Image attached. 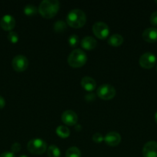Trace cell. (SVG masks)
Masks as SVG:
<instances>
[{
  "label": "cell",
  "instance_id": "obj_1",
  "mask_svg": "<svg viewBox=\"0 0 157 157\" xmlns=\"http://www.w3.org/2000/svg\"><path fill=\"white\" fill-rule=\"evenodd\" d=\"M60 4L57 0H44L38 6V12L45 18H52L59 9Z\"/></svg>",
  "mask_w": 157,
  "mask_h": 157
},
{
  "label": "cell",
  "instance_id": "obj_2",
  "mask_svg": "<svg viewBox=\"0 0 157 157\" xmlns=\"http://www.w3.org/2000/svg\"><path fill=\"white\" fill-rule=\"evenodd\" d=\"M66 22L70 27L74 29H79L83 27L86 24V15L85 12L80 9H72L67 15Z\"/></svg>",
  "mask_w": 157,
  "mask_h": 157
},
{
  "label": "cell",
  "instance_id": "obj_3",
  "mask_svg": "<svg viewBox=\"0 0 157 157\" xmlns=\"http://www.w3.org/2000/svg\"><path fill=\"white\" fill-rule=\"evenodd\" d=\"M87 61V56L85 52L82 49H75L69 54L68 57V63L74 68L81 67L84 65Z\"/></svg>",
  "mask_w": 157,
  "mask_h": 157
},
{
  "label": "cell",
  "instance_id": "obj_4",
  "mask_svg": "<svg viewBox=\"0 0 157 157\" xmlns=\"http://www.w3.org/2000/svg\"><path fill=\"white\" fill-rule=\"evenodd\" d=\"M27 149L32 154L41 155L47 150V144L43 140L32 139L27 144Z\"/></svg>",
  "mask_w": 157,
  "mask_h": 157
},
{
  "label": "cell",
  "instance_id": "obj_5",
  "mask_svg": "<svg viewBox=\"0 0 157 157\" xmlns=\"http://www.w3.org/2000/svg\"><path fill=\"white\" fill-rule=\"evenodd\" d=\"M116 90L111 84H103L97 89V95L100 99L111 100L115 96Z\"/></svg>",
  "mask_w": 157,
  "mask_h": 157
},
{
  "label": "cell",
  "instance_id": "obj_6",
  "mask_svg": "<svg viewBox=\"0 0 157 157\" xmlns=\"http://www.w3.org/2000/svg\"><path fill=\"white\" fill-rule=\"evenodd\" d=\"M92 32L99 39H106L109 35V28L105 22L98 21L92 26Z\"/></svg>",
  "mask_w": 157,
  "mask_h": 157
},
{
  "label": "cell",
  "instance_id": "obj_7",
  "mask_svg": "<svg viewBox=\"0 0 157 157\" xmlns=\"http://www.w3.org/2000/svg\"><path fill=\"white\" fill-rule=\"evenodd\" d=\"M12 65L14 70L17 72H22L27 69L29 66V61L24 55H16L12 59Z\"/></svg>",
  "mask_w": 157,
  "mask_h": 157
},
{
  "label": "cell",
  "instance_id": "obj_8",
  "mask_svg": "<svg viewBox=\"0 0 157 157\" xmlns=\"http://www.w3.org/2000/svg\"><path fill=\"white\" fill-rule=\"evenodd\" d=\"M139 62L140 66L143 68L150 69L153 67L155 64L156 57L155 56L154 54L151 53V52H146L141 55Z\"/></svg>",
  "mask_w": 157,
  "mask_h": 157
},
{
  "label": "cell",
  "instance_id": "obj_9",
  "mask_svg": "<svg viewBox=\"0 0 157 157\" xmlns=\"http://www.w3.org/2000/svg\"><path fill=\"white\" fill-rule=\"evenodd\" d=\"M62 121L68 126H74L78 122V115L71 110L64 111L62 114Z\"/></svg>",
  "mask_w": 157,
  "mask_h": 157
},
{
  "label": "cell",
  "instance_id": "obj_10",
  "mask_svg": "<svg viewBox=\"0 0 157 157\" xmlns=\"http://www.w3.org/2000/svg\"><path fill=\"white\" fill-rule=\"evenodd\" d=\"M143 155L144 157H157V143L155 141L146 143L143 148Z\"/></svg>",
  "mask_w": 157,
  "mask_h": 157
},
{
  "label": "cell",
  "instance_id": "obj_11",
  "mask_svg": "<svg viewBox=\"0 0 157 157\" xmlns=\"http://www.w3.org/2000/svg\"><path fill=\"white\" fill-rule=\"evenodd\" d=\"M0 26L5 31H12L15 26V20L13 16L6 15L0 20Z\"/></svg>",
  "mask_w": 157,
  "mask_h": 157
},
{
  "label": "cell",
  "instance_id": "obj_12",
  "mask_svg": "<svg viewBox=\"0 0 157 157\" xmlns=\"http://www.w3.org/2000/svg\"><path fill=\"white\" fill-rule=\"evenodd\" d=\"M104 141L107 145L110 146V147H115L121 142V136L117 132H109L105 136Z\"/></svg>",
  "mask_w": 157,
  "mask_h": 157
},
{
  "label": "cell",
  "instance_id": "obj_13",
  "mask_svg": "<svg viewBox=\"0 0 157 157\" xmlns=\"http://www.w3.org/2000/svg\"><path fill=\"white\" fill-rule=\"evenodd\" d=\"M143 38L149 43H155L157 41V29L155 27L148 28L143 32Z\"/></svg>",
  "mask_w": 157,
  "mask_h": 157
},
{
  "label": "cell",
  "instance_id": "obj_14",
  "mask_svg": "<svg viewBox=\"0 0 157 157\" xmlns=\"http://www.w3.org/2000/svg\"><path fill=\"white\" fill-rule=\"evenodd\" d=\"M81 85L83 89L87 91H92L96 87V82L91 77H84L81 81Z\"/></svg>",
  "mask_w": 157,
  "mask_h": 157
},
{
  "label": "cell",
  "instance_id": "obj_15",
  "mask_svg": "<svg viewBox=\"0 0 157 157\" xmlns=\"http://www.w3.org/2000/svg\"><path fill=\"white\" fill-rule=\"evenodd\" d=\"M81 45L86 50H93L97 46V41L91 36H86L81 41Z\"/></svg>",
  "mask_w": 157,
  "mask_h": 157
},
{
  "label": "cell",
  "instance_id": "obj_16",
  "mask_svg": "<svg viewBox=\"0 0 157 157\" xmlns=\"http://www.w3.org/2000/svg\"><path fill=\"white\" fill-rule=\"evenodd\" d=\"M108 43L113 47H118L123 43V38L122 35L119 34H114L109 37L108 39Z\"/></svg>",
  "mask_w": 157,
  "mask_h": 157
},
{
  "label": "cell",
  "instance_id": "obj_17",
  "mask_svg": "<svg viewBox=\"0 0 157 157\" xmlns=\"http://www.w3.org/2000/svg\"><path fill=\"white\" fill-rule=\"evenodd\" d=\"M55 131H56L57 135L61 138H67L70 135V130L65 126H58Z\"/></svg>",
  "mask_w": 157,
  "mask_h": 157
},
{
  "label": "cell",
  "instance_id": "obj_18",
  "mask_svg": "<svg viewBox=\"0 0 157 157\" xmlns=\"http://www.w3.org/2000/svg\"><path fill=\"white\" fill-rule=\"evenodd\" d=\"M47 155L49 157H60L61 151L55 145H51L48 147Z\"/></svg>",
  "mask_w": 157,
  "mask_h": 157
},
{
  "label": "cell",
  "instance_id": "obj_19",
  "mask_svg": "<svg viewBox=\"0 0 157 157\" xmlns=\"http://www.w3.org/2000/svg\"><path fill=\"white\" fill-rule=\"evenodd\" d=\"M66 157H81V152L76 147H69L66 150Z\"/></svg>",
  "mask_w": 157,
  "mask_h": 157
},
{
  "label": "cell",
  "instance_id": "obj_20",
  "mask_svg": "<svg viewBox=\"0 0 157 157\" xmlns=\"http://www.w3.org/2000/svg\"><path fill=\"white\" fill-rule=\"evenodd\" d=\"M38 9H37L36 6H35L34 5L29 4L27 6H25L24 8V13L26 15H29V16H32V15H36L37 12H38Z\"/></svg>",
  "mask_w": 157,
  "mask_h": 157
},
{
  "label": "cell",
  "instance_id": "obj_21",
  "mask_svg": "<svg viewBox=\"0 0 157 157\" xmlns=\"http://www.w3.org/2000/svg\"><path fill=\"white\" fill-rule=\"evenodd\" d=\"M67 28V25L65 21H57L54 24L53 29L55 30V32H62Z\"/></svg>",
  "mask_w": 157,
  "mask_h": 157
},
{
  "label": "cell",
  "instance_id": "obj_22",
  "mask_svg": "<svg viewBox=\"0 0 157 157\" xmlns=\"http://www.w3.org/2000/svg\"><path fill=\"white\" fill-rule=\"evenodd\" d=\"M8 39L12 44H15L18 41V35L15 32L11 31L8 35Z\"/></svg>",
  "mask_w": 157,
  "mask_h": 157
},
{
  "label": "cell",
  "instance_id": "obj_23",
  "mask_svg": "<svg viewBox=\"0 0 157 157\" xmlns=\"http://www.w3.org/2000/svg\"><path fill=\"white\" fill-rule=\"evenodd\" d=\"M69 43V45L71 47H75L77 44H78V41H79V38H78V36L76 35H72L69 36V39H68Z\"/></svg>",
  "mask_w": 157,
  "mask_h": 157
},
{
  "label": "cell",
  "instance_id": "obj_24",
  "mask_svg": "<svg viewBox=\"0 0 157 157\" xmlns=\"http://www.w3.org/2000/svg\"><path fill=\"white\" fill-rule=\"evenodd\" d=\"M92 140L94 143H96V144H100V143L103 142L104 140V137L103 136V135L99 133H95V134L92 136Z\"/></svg>",
  "mask_w": 157,
  "mask_h": 157
},
{
  "label": "cell",
  "instance_id": "obj_25",
  "mask_svg": "<svg viewBox=\"0 0 157 157\" xmlns=\"http://www.w3.org/2000/svg\"><path fill=\"white\" fill-rule=\"evenodd\" d=\"M150 23L154 27H157V11L152 12L150 15Z\"/></svg>",
  "mask_w": 157,
  "mask_h": 157
},
{
  "label": "cell",
  "instance_id": "obj_26",
  "mask_svg": "<svg viewBox=\"0 0 157 157\" xmlns=\"http://www.w3.org/2000/svg\"><path fill=\"white\" fill-rule=\"evenodd\" d=\"M11 150H12V153H18L21 150V145L18 143H14L11 147Z\"/></svg>",
  "mask_w": 157,
  "mask_h": 157
},
{
  "label": "cell",
  "instance_id": "obj_27",
  "mask_svg": "<svg viewBox=\"0 0 157 157\" xmlns=\"http://www.w3.org/2000/svg\"><path fill=\"white\" fill-rule=\"evenodd\" d=\"M0 157H15V156L12 152H4L0 155Z\"/></svg>",
  "mask_w": 157,
  "mask_h": 157
},
{
  "label": "cell",
  "instance_id": "obj_28",
  "mask_svg": "<svg viewBox=\"0 0 157 157\" xmlns=\"http://www.w3.org/2000/svg\"><path fill=\"white\" fill-rule=\"evenodd\" d=\"M6 106V101L3 98V97L0 96V109L3 108Z\"/></svg>",
  "mask_w": 157,
  "mask_h": 157
},
{
  "label": "cell",
  "instance_id": "obj_29",
  "mask_svg": "<svg viewBox=\"0 0 157 157\" xmlns=\"http://www.w3.org/2000/svg\"><path fill=\"white\" fill-rule=\"evenodd\" d=\"M155 122H156V124H157V112L155 113Z\"/></svg>",
  "mask_w": 157,
  "mask_h": 157
},
{
  "label": "cell",
  "instance_id": "obj_30",
  "mask_svg": "<svg viewBox=\"0 0 157 157\" xmlns=\"http://www.w3.org/2000/svg\"><path fill=\"white\" fill-rule=\"evenodd\" d=\"M20 157H29V156H26V155H22V156H21Z\"/></svg>",
  "mask_w": 157,
  "mask_h": 157
},
{
  "label": "cell",
  "instance_id": "obj_31",
  "mask_svg": "<svg viewBox=\"0 0 157 157\" xmlns=\"http://www.w3.org/2000/svg\"><path fill=\"white\" fill-rule=\"evenodd\" d=\"M155 2L156 3V4H157V0H155Z\"/></svg>",
  "mask_w": 157,
  "mask_h": 157
},
{
  "label": "cell",
  "instance_id": "obj_32",
  "mask_svg": "<svg viewBox=\"0 0 157 157\" xmlns=\"http://www.w3.org/2000/svg\"><path fill=\"white\" fill-rule=\"evenodd\" d=\"M156 71H157V66H156Z\"/></svg>",
  "mask_w": 157,
  "mask_h": 157
}]
</instances>
